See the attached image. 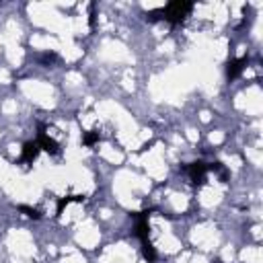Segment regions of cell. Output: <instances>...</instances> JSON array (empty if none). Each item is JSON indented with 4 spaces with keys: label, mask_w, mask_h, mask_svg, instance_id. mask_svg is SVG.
<instances>
[{
    "label": "cell",
    "mask_w": 263,
    "mask_h": 263,
    "mask_svg": "<svg viewBox=\"0 0 263 263\" xmlns=\"http://www.w3.org/2000/svg\"><path fill=\"white\" fill-rule=\"evenodd\" d=\"M72 202H83V195H68V197H62L60 202H58L56 212H58V214H62V210H64L68 204H72Z\"/></svg>",
    "instance_id": "7"
},
{
    "label": "cell",
    "mask_w": 263,
    "mask_h": 263,
    "mask_svg": "<svg viewBox=\"0 0 263 263\" xmlns=\"http://www.w3.org/2000/svg\"><path fill=\"white\" fill-rule=\"evenodd\" d=\"M208 171H216V173L220 175L222 181H226V169H224L222 163H218V161H216V163H210V165H208Z\"/></svg>",
    "instance_id": "9"
},
{
    "label": "cell",
    "mask_w": 263,
    "mask_h": 263,
    "mask_svg": "<svg viewBox=\"0 0 263 263\" xmlns=\"http://www.w3.org/2000/svg\"><path fill=\"white\" fill-rule=\"evenodd\" d=\"M99 138H101L99 132H88V134L83 136V144H85V146H95V144L99 142Z\"/></svg>",
    "instance_id": "8"
},
{
    "label": "cell",
    "mask_w": 263,
    "mask_h": 263,
    "mask_svg": "<svg viewBox=\"0 0 263 263\" xmlns=\"http://www.w3.org/2000/svg\"><path fill=\"white\" fill-rule=\"evenodd\" d=\"M56 60H58V56H56L54 52H45V54H41V56H39V62H41L43 66H52Z\"/></svg>",
    "instance_id": "10"
},
{
    "label": "cell",
    "mask_w": 263,
    "mask_h": 263,
    "mask_svg": "<svg viewBox=\"0 0 263 263\" xmlns=\"http://www.w3.org/2000/svg\"><path fill=\"white\" fill-rule=\"evenodd\" d=\"M39 144L37 142H27L23 146V154H21V161L23 163H33L37 159V154H39Z\"/></svg>",
    "instance_id": "5"
},
{
    "label": "cell",
    "mask_w": 263,
    "mask_h": 263,
    "mask_svg": "<svg viewBox=\"0 0 263 263\" xmlns=\"http://www.w3.org/2000/svg\"><path fill=\"white\" fill-rule=\"evenodd\" d=\"M19 210H21V212H25V216H29V218H35V220H39V218H41V214H39L35 208H29V206H19Z\"/></svg>",
    "instance_id": "11"
},
{
    "label": "cell",
    "mask_w": 263,
    "mask_h": 263,
    "mask_svg": "<svg viewBox=\"0 0 263 263\" xmlns=\"http://www.w3.org/2000/svg\"><path fill=\"white\" fill-rule=\"evenodd\" d=\"M39 148H43L45 152H50V154H58L60 152V144L54 140V138H50L48 134H45V126H39V134H37V140Z\"/></svg>",
    "instance_id": "3"
},
{
    "label": "cell",
    "mask_w": 263,
    "mask_h": 263,
    "mask_svg": "<svg viewBox=\"0 0 263 263\" xmlns=\"http://www.w3.org/2000/svg\"><path fill=\"white\" fill-rule=\"evenodd\" d=\"M142 253H144V259H146L148 263H154V261H157V251H154V247L150 245V241L142 243Z\"/></svg>",
    "instance_id": "6"
},
{
    "label": "cell",
    "mask_w": 263,
    "mask_h": 263,
    "mask_svg": "<svg viewBox=\"0 0 263 263\" xmlns=\"http://www.w3.org/2000/svg\"><path fill=\"white\" fill-rule=\"evenodd\" d=\"M247 62H249L247 58H239V60H233V62H230V64H228V68H226V76H228L230 81H235L237 76H239V74L245 70Z\"/></svg>",
    "instance_id": "4"
},
{
    "label": "cell",
    "mask_w": 263,
    "mask_h": 263,
    "mask_svg": "<svg viewBox=\"0 0 263 263\" xmlns=\"http://www.w3.org/2000/svg\"><path fill=\"white\" fill-rule=\"evenodd\" d=\"M191 8H193L191 2H181V0H177V2H171V4H167L165 8H161V14H165V21L173 23V25H179L191 12Z\"/></svg>",
    "instance_id": "1"
},
{
    "label": "cell",
    "mask_w": 263,
    "mask_h": 263,
    "mask_svg": "<svg viewBox=\"0 0 263 263\" xmlns=\"http://www.w3.org/2000/svg\"><path fill=\"white\" fill-rule=\"evenodd\" d=\"M187 173H189V179L193 185H202L206 181V175H208V165L204 161H195L187 167Z\"/></svg>",
    "instance_id": "2"
}]
</instances>
